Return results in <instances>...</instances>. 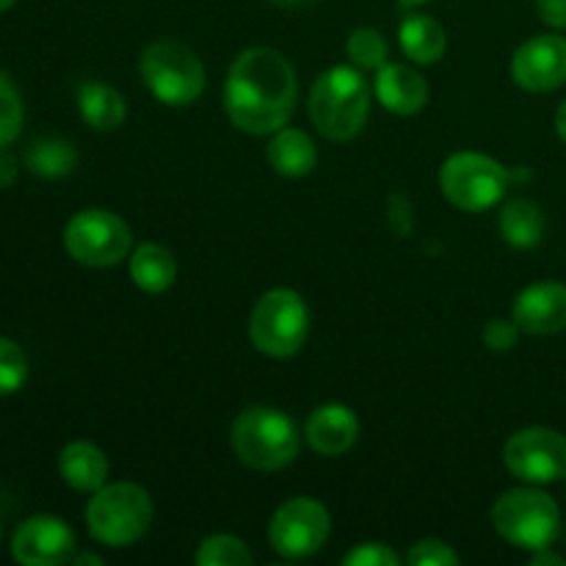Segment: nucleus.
I'll use <instances>...</instances> for the list:
<instances>
[{
    "label": "nucleus",
    "mask_w": 566,
    "mask_h": 566,
    "mask_svg": "<svg viewBox=\"0 0 566 566\" xmlns=\"http://www.w3.org/2000/svg\"><path fill=\"white\" fill-rule=\"evenodd\" d=\"M497 227H501L503 241L517 249H531L545 235V216H542L539 205L531 199H512L503 205Z\"/></svg>",
    "instance_id": "4be33fe9"
},
{
    "label": "nucleus",
    "mask_w": 566,
    "mask_h": 566,
    "mask_svg": "<svg viewBox=\"0 0 566 566\" xmlns=\"http://www.w3.org/2000/svg\"><path fill=\"white\" fill-rule=\"evenodd\" d=\"M495 531L520 551H542L553 547L562 531L558 503L542 490H509L503 492L492 509Z\"/></svg>",
    "instance_id": "39448f33"
},
{
    "label": "nucleus",
    "mask_w": 566,
    "mask_h": 566,
    "mask_svg": "<svg viewBox=\"0 0 566 566\" xmlns=\"http://www.w3.org/2000/svg\"><path fill=\"white\" fill-rule=\"evenodd\" d=\"M401 50L415 64H434L446 55V31L426 14H409L398 28Z\"/></svg>",
    "instance_id": "412c9836"
},
{
    "label": "nucleus",
    "mask_w": 566,
    "mask_h": 566,
    "mask_svg": "<svg viewBox=\"0 0 566 566\" xmlns=\"http://www.w3.org/2000/svg\"><path fill=\"white\" fill-rule=\"evenodd\" d=\"M536 11L545 25L566 31V0H536Z\"/></svg>",
    "instance_id": "2f4dec72"
},
{
    "label": "nucleus",
    "mask_w": 566,
    "mask_h": 566,
    "mask_svg": "<svg viewBox=\"0 0 566 566\" xmlns=\"http://www.w3.org/2000/svg\"><path fill=\"white\" fill-rule=\"evenodd\" d=\"M276 9H304V6H313L315 0H269Z\"/></svg>",
    "instance_id": "c9c22d12"
},
{
    "label": "nucleus",
    "mask_w": 566,
    "mask_h": 566,
    "mask_svg": "<svg viewBox=\"0 0 566 566\" xmlns=\"http://www.w3.org/2000/svg\"><path fill=\"white\" fill-rule=\"evenodd\" d=\"M520 326L517 321H506V318H492L484 329V346L495 354H506L517 346L520 340Z\"/></svg>",
    "instance_id": "c756f323"
},
{
    "label": "nucleus",
    "mask_w": 566,
    "mask_h": 566,
    "mask_svg": "<svg viewBox=\"0 0 566 566\" xmlns=\"http://www.w3.org/2000/svg\"><path fill=\"white\" fill-rule=\"evenodd\" d=\"M332 531L329 512L315 497H291L274 512L269 542L280 556L307 558L326 545Z\"/></svg>",
    "instance_id": "9b49d317"
},
{
    "label": "nucleus",
    "mask_w": 566,
    "mask_h": 566,
    "mask_svg": "<svg viewBox=\"0 0 566 566\" xmlns=\"http://www.w3.org/2000/svg\"><path fill=\"white\" fill-rule=\"evenodd\" d=\"M390 224L396 230V235L401 238L412 232V205H409V199L403 193H392L390 197Z\"/></svg>",
    "instance_id": "7c9ffc66"
},
{
    "label": "nucleus",
    "mask_w": 566,
    "mask_h": 566,
    "mask_svg": "<svg viewBox=\"0 0 566 566\" xmlns=\"http://www.w3.org/2000/svg\"><path fill=\"white\" fill-rule=\"evenodd\" d=\"M108 457L94 442H70L59 453V473L64 484L75 492H97L108 484Z\"/></svg>",
    "instance_id": "f3484780"
},
{
    "label": "nucleus",
    "mask_w": 566,
    "mask_h": 566,
    "mask_svg": "<svg viewBox=\"0 0 566 566\" xmlns=\"http://www.w3.org/2000/svg\"><path fill=\"white\" fill-rule=\"evenodd\" d=\"M310 119L329 142H352L370 114V86L354 66H332L310 88Z\"/></svg>",
    "instance_id": "f03ea898"
},
{
    "label": "nucleus",
    "mask_w": 566,
    "mask_h": 566,
    "mask_svg": "<svg viewBox=\"0 0 566 566\" xmlns=\"http://www.w3.org/2000/svg\"><path fill=\"white\" fill-rule=\"evenodd\" d=\"M376 99L385 105L390 114L412 116L423 111L429 103V86L423 75L407 64H385L376 72Z\"/></svg>",
    "instance_id": "dca6fc26"
},
{
    "label": "nucleus",
    "mask_w": 566,
    "mask_h": 566,
    "mask_svg": "<svg viewBox=\"0 0 566 566\" xmlns=\"http://www.w3.org/2000/svg\"><path fill=\"white\" fill-rule=\"evenodd\" d=\"M346 53L363 70L379 72L387 64V42L374 28H357V31H352V36L346 42Z\"/></svg>",
    "instance_id": "a878e982"
},
{
    "label": "nucleus",
    "mask_w": 566,
    "mask_h": 566,
    "mask_svg": "<svg viewBox=\"0 0 566 566\" xmlns=\"http://www.w3.org/2000/svg\"><path fill=\"white\" fill-rule=\"evenodd\" d=\"M509 473L528 484H553L566 475V437L547 426H531L509 437L503 446Z\"/></svg>",
    "instance_id": "9d476101"
},
{
    "label": "nucleus",
    "mask_w": 566,
    "mask_h": 566,
    "mask_svg": "<svg viewBox=\"0 0 566 566\" xmlns=\"http://www.w3.org/2000/svg\"><path fill=\"white\" fill-rule=\"evenodd\" d=\"M72 564H75V566H86V564L99 566V564H103V558L92 556V553H81V556H72Z\"/></svg>",
    "instance_id": "e433bc0d"
},
{
    "label": "nucleus",
    "mask_w": 566,
    "mask_h": 566,
    "mask_svg": "<svg viewBox=\"0 0 566 566\" xmlns=\"http://www.w3.org/2000/svg\"><path fill=\"white\" fill-rule=\"evenodd\" d=\"M77 111H81L83 122L99 133H111L122 127L127 116L125 97L116 88L97 81H88L77 88Z\"/></svg>",
    "instance_id": "6ab92c4d"
},
{
    "label": "nucleus",
    "mask_w": 566,
    "mask_h": 566,
    "mask_svg": "<svg viewBox=\"0 0 566 566\" xmlns=\"http://www.w3.org/2000/svg\"><path fill=\"white\" fill-rule=\"evenodd\" d=\"M512 77L520 88L534 94L562 88L566 83V36L542 33L520 44L512 59Z\"/></svg>",
    "instance_id": "ddd939ff"
},
{
    "label": "nucleus",
    "mask_w": 566,
    "mask_h": 566,
    "mask_svg": "<svg viewBox=\"0 0 566 566\" xmlns=\"http://www.w3.org/2000/svg\"><path fill=\"white\" fill-rule=\"evenodd\" d=\"M142 77L149 92L171 108L197 103L205 92V66L193 50L175 39H158L142 53Z\"/></svg>",
    "instance_id": "0eeeda50"
},
{
    "label": "nucleus",
    "mask_w": 566,
    "mask_h": 566,
    "mask_svg": "<svg viewBox=\"0 0 566 566\" xmlns=\"http://www.w3.org/2000/svg\"><path fill=\"white\" fill-rule=\"evenodd\" d=\"M28 357L14 340L0 335V398L14 396L28 381Z\"/></svg>",
    "instance_id": "bb28decb"
},
{
    "label": "nucleus",
    "mask_w": 566,
    "mask_h": 566,
    "mask_svg": "<svg viewBox=\"0 0 566 566\" xmlns=\"http://www.w3.org/2000/svg\"><path fill=\"white\" fill-rule=\"evenodd\" d=\"M398 3H401L403 9H415V6H420V3H429V0H398Z\"/></svg>",
    "instance_id": "4c0bfd02"
},
{
    "label": "nucleus",
    "mask_w": 566,
    "mask_h": 566,
    "mask_svg": "<svg viewBox=\"0 0 566 566\" xmlns=\"http://www.w3.org/2000/svg\"><path fill=\"white\" fill-rule=\"evenodd\" d=\"M232 451L247 468L274 473L298 457L302 437L296 423L274 407H249L232 423Z\"/></svg>",
    "instance_id": "7ed1b4c3"
},
{
    "label": "nucleus",
    "mask_w": 566,
    "mask_h": 566,
    "mask_svg": "<svg viewBox=\"0 0 566 566\" xmlns=\"http://www.w3.org/2000/svg\"><path fill=\"white\" fill-rule=\"evenodd\" d=\"M531 564L534 566H564L566 558L562 553H553L551 547H542V551H534V558H531Z\"/></svg>",
    "instance_id": "72a5a7b5"
},
{
    "label": "nucleus",
    "mask_w": 566,
    "mask_h": 566,
    "mask_svg": "<svg viewBox=\"0 0 566 566\" xmlns=\"http://www.w3.org/2000/svg\"><path fill=\"white\" fill-rule=\"evenodd\" d=\"M133 232L116 213L103 208L81 210L64 230V247L75 263L88 269H108L130 252Z\"/></svg>",
    "instance_id": "1a4fd4ad"
},
{
    "label": "nucleus",
    "mask_w": 566,
    "mask_h": 566,
    "mask_svg": "<svg viewBox=\"0 0 566 566\" xmlns=\"http://www.w3.org/2000/svg\"><path fill=\"white\" fill-rule=\"evenodd\" d=\"M564 479H566V475H564Z\"/></svg>",
    "instance_id": "a19ab883"
},
{
    "label": "nucleus",
    "mask_w": 566,
    "mask_h": 566,
    "mask_svg": "<svg viewBox=\"0 0 566 566\" xmlns=\"http://www.w3.org/2000/svg\"><path fill=\"white\" fill-rule=\"evenodd\" d=\"M269 164L282 177H307L318 164L315 142L298 127H280L269 142Z\"/></svg>",
    "instance_id": "a211bd4d"
},
{
    "label": "nucleus",
    "mask_w": 566,
    "mask_h": 566,
    "mask_svg": "<svg viewBox=\"0 0 566 566\" xmlns=\"http://www.w3.org/2000/svg\"><path fill=\"white\" fill-rule=\"evenodd\" d=\"M22 122H25V105H22L20 88L0 70V149L9 147L20 136Z\"/></svg>",
    "instance_id": "393cba45"
},
{
    "label": "nucleus",
    "mask_w": 566,
    "mask_h": 566,
    "mask_svg": "<svg viewBox=\"0 0 566 566\" xmlns=\"http://www.w3.org/2000/svg\"><path fill=\"white\" fill-rule=\"evenodd\" d=\"M193 562L199 566H249L252 564V553H249L247 542L230 534H216L199 545Z\"/></svg>",
    "instance_id": "b1692460"
},
{
    "label": "nucleus",
    "mask_w": 566,
    "mask_h": 566,
    "mask_svg": "<svg viewBox=\"0 0 566 566\" xmlns=\"http://www.w3.org/2000/svg\"><path fill=\"white\" fill-rule=\"evenodd\" d=\"M11 556L22 566H59L75 556V531L53 514H36L11 536Z\"/></svg>",
    "instance_id": "f8f14e48"
},
{
    "label": "nucleus",
    "mask_w": 566,
    "mask_h": 566,
    "mask_svg": "<svg viewBox=\"0 0 566 566\" xmlns=\"http://www.w3.org/2000/svg\"><path fill=\"white\" fill-rule=\"evenodd\" d=\"M153 497L130 481L105 484L86 506L88 534L108 547H127L142 539L153 525Z\"/></svg>",
    "instance_id": "20e7f679"
},
{
    "label": "nucleus",
    "mask_w": 566,
    "mask_h": 566,
    "mask_svg": "<svg viewBox=\"0 0 566 566\" xmlns=\"http://www.w3.org/2000/svg\"><path fill=\"white\" fill-rule=\"evenodd\" d=\"M409 566H457L459 556L453 553L451 545L440 539H423L415 542L407 553Z\"/></svg>",
    "instance_id": "cd10ccee"
},
{
    "label": "nucleus",
    "mask_w": 566,
    "mask_h": 566,
    "mask_svg": "<svg viewBox=\"0 0 566 566\" xmlns=\"http://www.w3.org/2000/svg\"><path fill=\"white\" fill-rule=\"evenodd\" d=\"M346 566H398L401 556L392 547L381 545V542H365V545L354 547L343 556Z\"/></svg>",
    "instance_id": "c85d7f7f"
},
{
    "label": "nucleus",
    "mask_w": 566,
    "mask_h": 566,
    "mask_svg": "<svg viewBox=\"0 0 566 566\" xmlns=\"http://www.w3.org/2000/svg\"><path fill=\"white\" fill-rule=\"evenodd\" d=\"M296 72L274 48L243 50L227 72V116L249 136H269L285 127L296 108Z\"/></svg>",
    "instance_id": "f257e3e1"
},
{
    "label": "nucleus",
    "mask_w": 566,
    "mask_h": 566,
    "mask_svg": "<svg viewBox=\"0 0 566 566\" xmlns=\"http://www.w3.org/2000/svg\"><path fill=\"white\" fill-rule=\"evenodd\" d=\"M0 542H3V528H0Z\"/></svg>",
    "instance_id": "ea45409f"
},
{
    "label": "nucleus",
    "mask_w": 566,
    "mask_h": 566,
    "mask_svg": "<svg viewBox=\"0 0 566 566\" xmlns=\"http://www.w3.org/2000/svg\"><path fill=\"white\" fill-rule=\"evenodd\" d=\"M514 321L528 335H558L566 332V285L536 282L514 298Z\"/></svg>",
    "instance_id": "4468645a"
},
{
    "label": "nucleus",
    "mask_w": 566,
    "mask_h": 566,
    "mask_svg": "<svg viewBox=\"0 0 566 566\" xmlns=\"http://www.w3.org/2000/svg\"><path fill=\"white\" fill-rule=\"evenodd\" d=\"M25 169L42 180H61L77 166V149L66 138L42 136L25 149Z\"/></svg>",
    "instance_id": "5701e85b"
},
{
    "label": "nucleus",
    "mask_w": 566,
    "mask_h": 566,
    "mask_svg": "<svg viewBox=\"0 0 566 566\" xmlns=\"http://www.w3.org/2000/svg\"><path fill=\"white\" fill-rule=\"evenodd\" d=\"M17 175H20V166H17V158L11 153H6V147L0 149V191L9 186H14Z\"/></svg>",
    "instance_id": "473e14b6"
},
{
    "label": "nucleus",
    "mask_w": 566,
    "mask_h": 566,
    "mask_svg": "<svg viewBox=\"0 0 566 566\" xmlns=\"http://www.w3.org/2000/svg\"><path fill=\"white\" fill-rule=\"evenodd\" d=\"M14 3H17V0H0V11H9Z\"/></svg>",
    "instance_id": "58836bf2"
},
{
    "label": "nucleus",
    "mask_w": 566,
    "mask_h": 566,
    "mask_svg": "<svg viewBox=\"0 0 566 566\" xmlns=\"http://www.w3.org/2000/svg\"><path fill=\"white\" fill-rule=\"evenodd\" d=\"M130 280L144 293H164L177 280V260L160 243H142L130 254Z\"/></svg>",
    "instance_id": "aec40b11"
},
{
    "label": "nucleus",
    "mask_w": 566,
    "mask_h": 566,
    "mask_svg": "<svg viewBox=\"0 0 566 566\" xmlns=\"http://www.w3.org/2000/svg\"><path fill=\"white\" fill-rule=\"evenodd\" d=\"M304 437H307V446L318 457H343V453H348L357 446L359 420L343 403H324V407H318L307 418Z\"/></svg>",
    "instance_id": "2eb2a0df"
},
{
    "label": "nucleus",
    "mask_w": 566,
    "mask_h": 566,
    "mask_svg": "<svg viewBox=\"0 0 566 566\" xmlns=\"http://www.w3.org/2000/svg\"><path fill=\"white\" fill-rule=\"evenodd\" d=\"M440 188L453 208L484 213L506 197L509 169L490 155L457 153L442 164Z\"/></svg>",
    "instance_id": "6e6552de"
},
{
    "label": "nucleus",
    "mask_w": 566,
    "mask_h": 566,
    "mask_svg": "<svg viewBox=\"0 0 566 566\" xmlns=\"http://www.w3.org/2000/svg\"><path fill=\"white\" fill-rule=\"evenodd\" d=\"M556 133H558V138L566 144V99L558 105V111H556Z\"/></svg>",
    "instance_id": "f704fd0d"
},
{
    "label": "nucleus",
    "mask_w": 566,
    "mask_h": 566,
    "mask_svg": "<svg viewBox=\"0 0 566 566\" xmlns=\"http://www.w3.org/2000/svg\"><path fill=\"white\" fill-rule=\"evenodd\" d=\"M310 332V313L304 298L291 287H274L258 298L249 318V337L260 354L287 359L302 352Z\"/></svg>",
    "instance_id": "423d86ee"
}]
</instances>
